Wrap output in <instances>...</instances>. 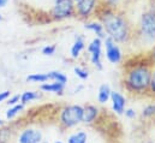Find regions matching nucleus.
I'll use <instances>...</instances> for the list:
<instances>
[{"instance_id": "nucleus-9", "label": "nucleus", "mask_w": 155, "mask_h": 143, "mask_svg": "<svg viewBox=\"0 0 155 143\" xmlns=\"http://www.w3.org/2000/svg\"><path fill=\"white\" fill-rule=\"evenodd\" d=\"M100 117V108L96 105H85L83 106V119L82 123L87 124V125H93L94 123L97 121Z\"/></svg>"}, {"instance_id": "nucleus-34", "label": "nucleus", "mask_w": 155, "mask_h": 143, "mask_svg": "<svg viewBox=\"0 0 155 143\" xmlns=\"http://www.w3.org/2000/svg\"><path fill=\"white\" fill-rule=\"evenodd\" d=\"M54 143H63V142H61V141H55Z\"/></svg>"}, {"instance_id": "nucleus-37", "label": "nucleus", "mask_w": 155, "mask_h": 143, "mask_svg": "<svg viewBox=\"0 0 155 143\" xmlns=\"http://www.w3.org/2000/svg\"><path fill=\"white\" fill-rule=\"evenodd\" d=\"M41 143H48V142H41Z\"/></svg>"}, {"instance_id": "nucleus-12", "label": "nucleus", "mask_w": 155, "mask_h": 143, "mask_svg": "<svg viewBox=\"0 0 155 143\" xmlns=\"http://www.w3.org/2000/svg\"><path fill=\"white\" fill-rule=\"evenodd\" d=\"M87 48V45H85V38L83 35H76L75 37V41L70 48V57L71 59H78L82 53L84 52V49Z\"/></svg>"}, {"instance_id": "nucleus-7", "label": "nucleus", "mask_w": 155, "mask_h": 143, "mask_svg": "<svg viewBox=\"0 0 155 143\" xmlns=\"http://www.w3.org/2000/svg\"><path fill=\"white\" fill-rule=\"evenodd\" d=\"M104 47H105V57L108 63H111L113 65H119L123 63L124 53H123V49L120 48L119 43H117L116 41H113L112 38L106 36L104 38Z\"/></svg>"}, {"instance_id": "nucleus-5", "label": "nucleus", "mask_w": 155, "mask_h": 143, "mask_svg": "<svg viewBox=\"0 0 155 143\" xmlns=\"http://www.w3.org/2000/svg\"><path fill=\"white\" fill-rule=\"evenodd\" d=\"M49 17L55 22L71 19L76 17V6L74 0H54Z\"/></svg>"}, {"instance_id": "nucleus-17", "label": "nucleus", "mask_w": 155, "mask_h": 143, "mask_svg": "<svg viewBox=\"0 0 155 143\" xmlns=\"http://www.w3.org/2000/svg\"><path fill=\"white\" fill-rule=\"evenodd\" d=\"M88 142V134L83 130L76 131L68 137V143H87Z\"/></svg>"}, {"instance_id": "nucleus-2", "label": "nucleus", "mask_w": 155, "mask_h": 143, "mask_svg": "<svg viewBox=\"0 0 155 143\" xmlns=\"http://www.w3.org/2000/svg\"><path fill=\"white\" fill-rule=\"evenodd\" d=\"M154 65L144 59H136L132 63L127 62L123 73V88L134 96H148L149 84L152 78V70Z\"/></svg>"}, {"instance_id": "nucleus-27", "label": "nucleus", "mask_w": 155, "mask_h": 143, "mask_svg": "<svg viewBox=\"0 0 155 143\" xmlns=\"http://www.w3.org/2000/svg\"><path fill=\"white\" fill-rule=\"evenodd\" d=\"M21 102V95H10V98L7 99V105L8 106H13Z\"/></svg>"}, {"instance_id": "nucleus-10", "label": "nucleus", "mask_w": 155, "mask_h": 143, "mask_svg": "<svg viewBox=\"0 0 155 143\" xmlns=\"http://www.w3.org/2000/svg\"><path fill=\"white\" fill-rule=\"evenodd\" d=\"M110 102H111L113 112L116 113L117 115H123L124 114V111L126 108V99L121 93L112 90Z\"/></svg>"}, {"instance_id": "nucleus-11", "label": "nucleus", "mask_w": 155, "mask_h": 143, "mask_svg": "<svg viewBox=\"0 0 155 143\" xmlns=\"http://www.w3.org/2000/svg\"><path fill=\"white\" fill-rule=\"evenodd\" d=\"M84 29L91 32L93 34H95L96 37L100 38H105L106 37V33H105V28L101 23L100 19L97 18H91L88 21H84Z\"/></svg>"}, {"instance_id": "nucleus-16", "label": "nucleus", "mask_w": 155, "mask_h": 143, "mask_svg": "<svg viewBox=\"0 0 155 143\" xmlns=\"http://www.w3.org/2000/svg\"><path fill=\"white\" fill-rule=\"evenodd\" d=\"M141 118L146 121L155 120V102H150L143 107L141 112Z\"/></svg>"}, {"instance_id": "nucleus-20", "label": "nucleus", "mask_w": 155, "mask_h": 143, "mask_svg": "<svg viewBox=\"0 0 155 143\" xmlns=\"http://www.w3.org/2000/svg\"><path fill=\"white\" fill-rule=\"evenodd\" d=\"M24 106H25V105H23L22 102L17 104V105H13V106H10V108H8L7 112H6V119H7V120L15 119L18 114H21V113L23 112Z\"/></svg>"}, {"instance_id": "nucleus-26", "label": "nucleus", "mask_w": 155, "mask_h": 143, "mask_svg": "<svg viewBox=\"0 0 155 143\" xmlns=\"http://www.w3.org/2000/svg\"><path fill=\"white\" fill-rule=\"evenodd\" d=\"M146 57L148 58V60L153 64L155 66V43L149 48V51L147 52V54H146Z\"/></svg>"}, {"instance_id": "nucleus-25", "label": "nucleus", "mask_w": 155, "mask_h": 143, "mask_svg": "<svg viewBox=\"0 0 155 143\" xmlns=\"http://www.w3.org/2000/svg\"><path fill=\"white\" fill-rule=\"evenodd\" d=\"M121 0H102V4L111 8H119Z\"/></svg>"}, {"instance_id": "nucleus-21", "label": "nucleus", "mask_w": 155, "mask_h": 143, "mask_svg": "<svg viewBox=\"0 0 155 143\" xmlns=\"http://www.w3.org/2000/svg\"><path fill=\"white\" fill-rule=\"evenodd\" d=\"M27 82H30V83H46L48 82V77H47V73H31L29 76H27L25 78Z\"/></svg>"}, {"instance_id": "nucleus-32", "label": "nucleus", "mask_w": 155, "mask_h": 143, "mask_svg": "<svg viewBox=\"0 0 155 143\" xmlns=\"http://www.w3.org/2000/svg\"><path fill=\"white\" fill-rule=\"evenodd\" d=\"M4 125H5V123H4V120H2V119H0V129H1V128H2Z\"/></svg>"}, {"instance_id": "nucleus-33", "label": "nucleus", "mask_w": 155, "mask_h": 143, "mask_svg": "<svg viewBox=\"0 0 155 143\" xmlns=\"http://www.w3.org/2000/svg\"><path fill=\"white\" fill-rule=\"evenodd\" d=\"M141 143H155L154 141H142Z\"/></svg>"}, {"instance_id": "nucleus-3", "label": "nucleus", "mask_w": 155, "mask_h": 143, "mask_svg": "<svg viewBox=\"0 0 155 143\" xmlns=\"http://www.w3.org/2000/svg\"><path fill=\"white\" fill-rule=\"evenodd\" d=\"M140 46H148L155 43V7H150L142 12L137 25H135L134 41Z\"/></svg>"}, {"instance_id": "nucleus-15", "label": "nucleus", "mask_w": 155, "mask_h": 143, "mask_svg": "<svg viewBox=\"0 0 155 143\" xmlns=\"http://www.w3.org/2000/svg\"><path fill=\"white\" fill-rule=\"evenodd\" d=\"M89 54V62L90 64L99 71L104 70V64H102V51H97V52H91L88 53Z\"/></svg>"}, {"instance_id": "nucleus-18", "label": "nucleus", "mask_w": 155, "mask_h": 143, "mask_svg": "<svg viewBox=\"0 0 155 143\" xmlns=\"http://www.w3.org/2000/svg\"><path fill=\"white\" fill-rule=\"evenodd\" d=\"M41 98V94L39 91H34V90H27L23 94H21V102L23 105H27L31 101H35Z\"/></svg>"}, {"instance_id": "nucleus-13", "label": "nucleus", "mask_w": 155, "mask_h": 143, "mask_svg": "<svg viewBox=\"0 0 155 143\" xmlns=\"http://www.w3.org/2000/svg\"><path fill=\"white\" fill-rule=\"evenodd\" d=\"M65 84L63 83H59V82H52V81H48L46 83H42L40 89L43 91V93H52V94H55V95H64L65 93Z\"/></svg>"}, {"instance_id": "nucleus-23", "label": "nucleus", "mask_w": 155, "mask_h": 143, "mask_svg": "<svg viewBox=\"0 0 155 143\" xmlns=\"http://www.w3.org/2000/svg\"><path fill=\"white\" fill-rule=\"evenodd\" d=\"M148 95L155 98V66L152 70V78H150V84H149V91H148Z\"/></svg>"}, {"instance_id": "nucleus-14", "label": "nucleus", "mask_w": 155, "mask_h": 143, "mask_svg": "<svg viewBox=\"0 0 155 143\" xmlns=\"http://www.w3.org/2000/svg\"><path fill=\"white\" fill-rule=\"evenodd\" d=\"M111 94H112V89L108 84L104 83L99 87L97 89V102L101 104V105H106L107 102H110V99H111Z\"/></svg>"}, {"instance_id": "nucleus-4", "label": "nucleus", "mask_w": 155, "mask_h": 143, "mask_svg": "<svg viewBox=\"0 0 155 143\" xmlns=\"http://www.w3.org/2000/svg\"><path fill=\"white\" fill-rule=\"evenodd\" d=\"M83 119V106L81 105H66L60 108L58 114V121L63 130L76 128Z\"/></svg>"}, {"instance_id": "nucleus-6", "label": "nucleus", "mask_w": 155, "mask_h": 143, "mask_svg": "<svg viewBox=\"0 0 155 143\" xmlns=\"http://www.w3.org/2000/svg\"><path fill=\"white\" fill-rule=\"evenodd\" d=\"M102 5V0H78L75 2L76 17L81 21H88L96 17V13Z\"/></svg>"}, {"instance_id": "nucleus-22", "label": "nucleus", "mask_w": 155, "mask_h": 143, "mask_svg": "<svg viewBox=\"0 0 155 143\" xmlns=\"http://www.w3.org/2000/svg\"><path fill=\"white\" fill-rule=\"evenodd\" d=\"M74 72H75V75L77 76L79 79H82V81H85V79H88L89 78V72L87 69H84L83 66H75L74 68Z\"/></svg>"}, {"instance_id": "nucleus-1", "label": "nucleus", "mask_w": 155, "mask_h": 143, "mask_svg": "<svg viewBox=\"0 0 155 143\" xmlns=\"http://www.w3.org/2000/svg\"><path fill=\"white\" fill-rule=\"evenodd\" d=\"M96 18L101 21L106 36L119 45H129L134 41L135 25L119 8H111L104 4L100 6Z\"/></svg>"}, {"instance_id": "nucleus-36", "label": "nucleus", "mask_w": 155, "mask_h": 143, "mask_svg": "<svg viewBox=\"0 0 155 143\" xmlns=\"http://www.w3.org/2000/svg\"><path fill=\"white\" fill-rule=\"evenodd\" d=\"M74 1H75V2H76V1H78V0H74Z\"/></svg>"}, {"instance_id": "nucleus-19", "label": "nucleus", "mask_w": 155, "mask_h": 143, "mask_svg": "<svg viewBox=\"0 0 155 143\" xmlns=\"http://www.w3.org/2000/svg\"><path fill=\"white\" fill-rule=\"evenodd\" d=\"M47 77H48V81H52V82H59V83H63L65 85L68 83V76L61 71L47 72Z\"/></svg>"}, {"instance_id": "nucleus-24", "label": "nucleus", "mask_w": 155, "mask_h": 143, "mask_svg": "<svg viewBox=\"0 0 155 143\" xmlns=\"http://www.w3.org/2000/svg\"><path fill=\"white\" fill-rule=\"evenodd\" d=\"M55 51H57V47L54 46V45H47V46H45L43 48H42V54L43 55H53V54H55Z\"/></svg>"}, {"instance_id": "nucleus-31", "label": "nucleus", "mask_w": 155, "mask_h": 143, "mask_svg": "<svg viewBox=\"0 0 155 143\" xmlns=\"http://www.w3.org/2000/svg\"><path fill=\"white\" fill-rule=\"evenodd\" d=\"M82 89H83V85H79V87H78L77 89H76V90H75V93H79V91H81V90H82Z\"/></svg>"}, {"instance_id": "nucleus-35", "label": "nucleus", "mask_w": 155, "mask_h": 143, "mask_svg": "<svg viewBox=\"0 0 155 143\" xmlns=\"http://www.w3.org/2000/svg\"><path fill=\"white\" fill-rule=\"evenodd\" d=\"M1 19H2V17H1V15H0V21H1Z\"/></svg>"}, {"instance_id": "nucleus-29", "label": "nucleus", "mask_w": 155, "mask_h": 143, "mask_svg": "<svg viewBox=\"0 0 155 143\" xmlns=\"http://www.w3.org/2000/svg\"><path fill=\"white\" fill-rule=\"evenodd\" d=\"M10 95H11V91H8V90L1 91V93H0V102H2V101H6V100L10 98Z\"/></svg>"}, {"instance_id": "nucleus-30", "label": "nucleus", "mask_w": 155, "mask_h": 143, "mask_svg": "<svg viewBox=\"0 0 155 143\" xmlns=\"http://www.w3.org/2000/svg\"><path fill=\"white\" fill-rule=\"evenodd\" d=\"M7 2H8V0H0V8L1 7H5Z\"/></svg>"}, {"instance_id": "nucleus-28", "label": "nucleus", "mask_w": 155, "mask_h": 143, "mask_svg": "<svg viewBox=\"0 0 155 143\" xmlns=\"http://www.w3.org/2000/svg\"><path fill=\"white\" fill-rule=\"evenodd\" d=\"M124 115L127 118V119H135L137 117V113L134 108H125L124 111Z\"/></svg>"}, {"instance_id": "nucleus-8", "label": "nucleus", "mask_w": 155, "mask_h": 143, "mask_svg": "<svg viewBox=\"0 0 155 143\" xmlns=\"http://www.w3.org/2000/svg\"><path fill=\"white\" fill-rule=\"evenodd\" d=\"M42 142V132L39 129L28 128L23 130L18 136V143H41Z\"/></svg>"}]
</instances>
